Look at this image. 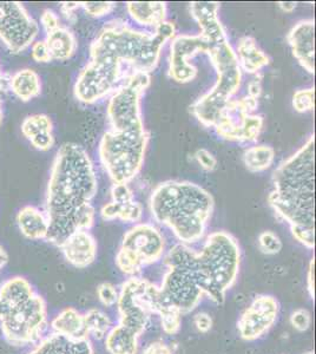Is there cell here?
<instances>
[{
    "instance_id": "23",
    "label": "cell",
    "mask_w": 316,
    "mask_h": 354,
    "mask_svg": "<svg viewBox=\"0 0 316 354\" xmlns=\"http://www.w3.org/2000/svg\"><path fill=\"white\" fill-rule=\"evenodd\" d=\"M127 10L137 24L154 28L167 21L168 13L167 4L162 1H129Z\"/></svg>"
},
{
    "instance_id": "18",
    "label": "cell",
    "mask_w": 316,
    "mask_h": 354,
    "mask_svg": "<svg viewBox=\"0 0 316 354\" xmlns=\"http://www.w3.org/2000/svg\"><path fill=\"white\" fill-rule=\"evenodd\" d=\"M51 333L58 334L71 340H88L84 314L73 307L60 310L50 322Z\"/></svg>"
},
{
    "instance_id": "45",
    "label": "cell",
    "mask_w": 316,
    "mask_h": 354,
    "mask_svg": "<svg viewBox=\"0 0 316 354\" xmlns=\"http://www.w3.org/2000/svg\"><path fill=\"white\" fill-rule=\"evenodd\" d=\"M307 290L310 298L315 297V259L313 258L309 263L308 274H307Z\"/></svg>"
},
{
    "instance_id": "47",
    "label": "cell",
    "mask_w": 316,
    "mask_h": 354,
    "mask_svg": "<svg viewBox=\"0 0 316 354\" xmlns=\"http://www.w3.org/2000/svg\"><path fill=\"white\" fill-rule=\"evenodd\" d=\"M8 252H6V250H5L4 247H3V245L0 243V272L4 270L5 267H6V265H8Z\"/></svg>"
},
{
    "instance_id": "33",
    "label": "cell",
    "mask_w": 316,
    "mask_h": 354,
    "mask_svg": "<svg viewBox=\"0 0 316 354\" xmlns=\"http://www.w3.org/2000/svg\"><path fill=\"white\" fill-rule=\"evenodd\" d=\"M143 218V207L140 202L132 201L127 205H120L118 220L127 223H137Z\"/></svg>"
},
{
    "instance_id": "14",
    "label": "cell",
    "mask_w": 316,
    "mask_h": 354,
    "mask_svg": "<svg viewBox=\"0 0 316 354\" xmlns=\"http://www.w3.org/2000/svg\"><path fill=\"white\" fill-rule=\"evenodd\" d=\"M209 43L203 35H180L175 36L170 44L169 56V76L180 84L190 83L196 78V66L192 59L197 55L208 53Z\"/></svg>"
},
{
    "instance_id": "15",
    "label": "cell",
    "mask_w": 316,
    "mask_h": 354,
    "mask_svg": "<svg viewBox=\"0 0 316 354\" xmlns=\"http://www.w3.org/2000/svg\"><path fill=\"white\" fill-rule=\"evenodd\" d=\"M280 305L272 295H259L237 322L241 338L254 342L262 338L277 322Z\"/></svg>"
},
{
    "instance_id": "49",
    "label": "cell",
    "mask_w": 316,
    "mask_h": 354,
    "mask_svg": "<svg viewBox=\"0 0 316 354\" xmlns=\"http://www.w3.org/2000/svg\"><path fill=\"white\" fill-rule=\"evenodd\" d=\"M6 83L8 84V81H5L4 77H3V75H1V71H0V93H3V90H5V85H6Z\"/></svg>"
},
{
    "instance_id": "46",
    "label": "cell",
    "mask_w": 316,
    "mask_h": 354,
    "mask_svg": "<svg viewBox=\"0 0 316 354\" xmlns=\"http://www.w3.org/2000/svg\"><path fill=\"white\" fill-rule=\"evenodd\" d=\"M80 8V3H63L62 4V11L64 13L65 16L70 17L73 15V11L77 8Z\"/></svg>"
},
{
    "instance_id": "1",
    "label": "cell",
    "mask_w": 316,
    "mask_h": 354,
    "mask_svg": "<svg viewBox=\"0 0 316 354\" xmlns=\"http://www.w3.org/2000/svg\"><path fill=\"white\" fill-rule=\"evenodd\" d=\"M163 37L112 19L90 46V61L77 77L73 93L78 101L93 104L113 93L130 75L150 73L160 62Z\"/></svg>"
},
{
    "instance_id": "8",
    "label": "cell",
    "mask_w": 316,
    "mask_h": 354,
    "mask_svg": "<svg viewBox=\"0 0 316 354\" xmlns=\"http://www.w3.org/2000/svg\"><path fill=\"white\" fill-rule=\"evenodd\" d=\"M168 305L170 304L165 300L160 286L147 279L132 277L125 280L118 290V324L140 337L147 330L152 315H158Z\"/></svg>"
},
{
    "instance_id": "29",
    "label": "cell",
    "mask_w": 316,
    "mask_h": 354,
    "mask_svg": "<svg viewBox=\"0 0 316 354\" xmlns=\"http://www.w3.org/2000/svg\"><path fill=\"white\" fill-rule=\"evenodd\" d=\"M53 124L51 118L44 113H36L25 118L21 123V133L28 141L39 133H53Z\"/></svg>"
},
{
    "instance_id": "34",
    "label": "cell",
    "mask_w": 316,
    "mask_h": 354,
    "mask_svg": "<svg viewBox=\"0 0 316 354\" xmlns=\"http://www.w3.org/2000/svg\"><path fill=\"white\" fill-rule=\"evenodd\" d=\"M116 4L111 1H84L80 3V8H84L85 12L93 18L108 16L113 11Z\"/></svg>"
},
{
    "instance_id": "26",
    "label": "cell",
    "mask_w": 316,
    "mask_h": 354,
    "mask_svg": "<svg viewBox=\"0 0 316 354\" xmlns=\"http://www.w3.org/2000/svg\"><path fill=\"white\" fill-rule=\"evenodd\" d=\"M138 335L122 325L112 326L104 339L109 354L138 353Z\"/></svg>"
},
{
    "instance_id": "40",
    "label": "cell",
    "mask_w": 316,
    "mask_h": 354,
    "mask_svg": "<svg viewBox=\"0 0 316 354\" xmlns=\"http://www.w3.org/2000/svg\"><path fill=\"white\" fill-rule=\"evenodd\" d=\"M40 23L44 28L45 32L50 33L55 31L56 28H59V17L53 10H45L41 17H40Z\"/></svg>"
},
{
    "instance_id": "9",
    "label": "cell",
    "mask_w": 316,
    "mask_h": 354,
    "mask_svg": "<svg viewBox=\"0 0 316 354\" xmlns=\"http://www.w3.org/2000/svg\"><path fill=\"white\" fill-rule=\"evenodd\" d=\"M165 253V236L156 225L136 223L124 234L115 261L122 273L132 278L147 266L162 260Z\"/></svg>"
},
{
    "instance_id": "12",
    "label": "cell",
    "mask_w": 316,
    "mask_h": 354,
    "mask_svg": "<svg viewBox=\"0 0 316 354\" xmlns=\"http://www.w3.org/2000/svg\"><path fill=\"white\" fill-rule=\"evenodd\" d=\"M39 25L23 4L0 1V39L13 53L25 51L35 43Z\"/></svg>"
},
{
    "instance_id": "52",
    "label": "cell",
    "mask_w": 316,
    "mask_h": 354,
    "mask_svg": "<svg viewBox=\"0 0 316 354\" xmlns=\"http://www.w3.org/2000/svg\"><path fill=\"white\" fill-rule=\"evenodd\" d=\"M306 354H314V352H308V353H306Z\"/></svg>"
},
{
    "instance_id": "25",
    "label": "cell",
    "mask_w": 316,
    "mask_h": 354,
    "mask_svg": "<svg viewBox=\"0 0 316 354\" xmlns=\"http://www.w3.org/2000/svg\"><path fill=\"white\" fill-rule=\"evenodd\" d=\"M8 86L20 101L28 102L39 96L41 93V82L38 73L32 68H21L10 80Z\"/></svg>"
},
{
    "instance_id": "39",
    "label": "cell",
    "mask_w": 316,
    "mask_h": 354,
    "mask_svg": "<svg viewBox=\"0 0 316 354\" xmlns=\"http://www.w3.org/2000/svg\"><path fill=\"white\" fill-rule=\"evenodd\" d=\"M195 158L198 162V165L205 170V171H212L216 168L217 161L215 156L207 149H198L195 153Z\"/></svg>"
},
{
    "instance_id": "4",
    "label": "cell",
    "mask_w": 316,
    "mask_h": 354,
    "mask_svg": "<svg viewBox=\"0 0 316 354\" xmlns=\"http://www.w3.org/2000/svg\"><path fill=\"white\" fill-rule=\"evenodd\" d=\"M220 4L214 1H194L190 13L209 43L208 55L216 71V83L208 93L190 106L192 115L207 128L215 127L224 106L239 93L243 73L236 53L219 17Z\"/></svg>"
},
{
    "instance_id": "38",
    "label": "cell",
    "mask_w": 316,
    "mask_h": 354,
    "mask_svg": "<svg viewBox=\"0 0 316 354\" xmlns=\"http://www.w3.org/2000/svg\"><path fill=\"white\" fill-rule=\"evenodd\" d=\"M31 55L37 63H48V62L53 61L45 41H35L31 45Z\"/></svg>"
},
{
    "instance_id": "19",
    "label": "cell",
    "mask_w": 316,
    "mask_h": 354,
    "mask_svg": "<svg viewBox=\"0 0 316 354\" xmlns=\"http://www.w3.org/2000/svg\"><path fill=\"white\" fill-rule=\"evenodd\" d=\"M28 354H93L90 340H71L51 333L41 339Z\"/></svg>"
},
{
    "instance_id": "2",
    "label": "cell",
    "mask_w": 316,
    "mask_h": 354,
    "mask_svg": "<svg viewBox=\"0 0 316 354\" xmlns=\"http://www.w3.org/2000/svg\"><path fill=\"white\" fill-rule=\"evenodd\" d=\"M97 190L96 171L86 150L76 143H64L53 160L46 189V241L60 247L75 232L93 228Z\"/></svg>"
},
{
    "instance_id": "16",
    "label": "cell",
    "mask_w": 316,
    "mask_h": 354,
    "mask_svg": "<svg viewBox=\"0 0 316 354\" xmlns=\"http://www.w3.org/2000/svg\"><path fill=\"white\" fill-rule=\"evenodd\" d=\"M289 45L299 64L307 73H315V21L304 19L289 31Z\"/></svg>"
},
{
    "instance_id": "35",
    "label": "cell",
    "mask_w": 316,
    "mask_h": 354,
    "mask_svg": "<svg viewBox=\"0 0 316 354\" xmlns=\"http://www.w3.org/2000/svg\"><path fill=\"white\" fill-rule=\"evenodd\" d=\"M97 297L105 307H113L118 301V290L110 282H103L97 288Z\"/></svg>"
},
{
    "instance_id": "7",
    "label": "cell",
    "mask_w": 316,
    "mask_h": 354,
    "mask_svg": "<svg viewBox=\"0 0 316 354\" xmlns=\"http://www.w3.org/2000/svg\"><path fill=\"white\" fill-rule=\"evenodd\" d=\"M214 205L208 190L189 181L162 182L150 196L154 220L168 227L180 243L188 245L205 238Z\"/></svg>"
},
{
    "instance_id": "24",
    "label": "cell",
    "mask_w": 316,
    "mask_h": 354,
    "mask_svg": "<svg viewBox=\"0 0 316 354\" xmlns=\"http://www.w3.org/2000/svg\"><path fill=\"white\" fill-rule=\"evenodd\" d=\"M45 43L48 45L51 58L55 61H68L76 53L78 48L73 31L64 26H59L53 32L46 33Z\"/></svg>"
},
{
    "instance_id": "11",
    "label": "cell",
    "mask_w": 316,
    "mask_h": 354,
    "mask_svg": "<svg viewBox=\"0 0 316 354\" xmlns=\"http://www.w3.org/2000/svg\"><path fill=\"white\" fill-rule=\"evenodd\" d=\"M257 106L259 100L248 95L230 100L214 127L217 135L225 141H257L263 128V117L252 113Z\"/></svg>"
},
{
    "instance_id": "31",
    "label": "cell",
    "mask_w": 316,
    "mask_h": 354,
    "mask_svg": "<svg viewBox=\"0 0 316 354\" xmlns=\"http://www.w3.org/2000/svg\"><path fill=\"white\" fill-rule=\"evenodd\" d=\"M315 106V91L314 88H301L292 96V108L300 113L313 111Z\"/></svg>"
},
{
    "instance_id": "48",
    "label": "cell",
    "mask_w": 316,
    "mask_h": 354,
    "mask_svg": "<svg viewBox=\"0 0 316 354\" xmlns=\"http://www.w3.org/2000/svg\"><path fill=\"white\" fill-rule=\"evenodd\" d=\"M279 6H280L281 10H282L284 12L290 13L297 8V3H292V1H281V3H279Z\"/></svg>"
},
{
    "instance_id": "3",
    "label": "cell",
    "mask_w": 316,
    "mask_h": 354,
    "mask_svg": "<svg viewBox=\"0 0 316 354\" xmlns=\"http://www.w3.org/2000/svg\"><path fill=\"white\" fill-rule=\"evenodd\" d=\"M150 84V73H132L109 100V130L100 140L98 151L100 163L113 183H129L145 165L149 133L140 101Z\"/></svg>"
},
{
    "instance_id": "51",
    "label": "cell",
    "mask_w": 316,
    "mask_h": 354,
    "mask_svg": "<svg viewBox=\"0 0 316 354\" xmlns=\"http://www.w3.org/2000/svg\"><path fill=\"white\" fill-rule=\"evenodd\" d=\"M1 121H3V109H1V100H0V124Z\"/></svg>"
},
{
    "instance_id": "22",
    "label": "cell",
    "mask_w": 316,
    "mask_h": 354,
    "mask_svg": "<svg viewBox=\"0 0 316 354\" xmlns=\"http://www.w3.org/2000/svg\"><path fill=\"white\" fill-rule=\"evenodd\" d=\"M36 294L32 283L19 275L6 279L0 285V301L8 310L28 302Z\"/></svg>"
},
{
    "instance_id": "6",
    "label": "cell",
    "mask_w": 316,
    "mask_h": 354,
    "mask_svg": "<svg viewBox=\"0 0 316 354\" xmlns=\"http://www.w3.org/2000/svg\"><path fill=\"white\" fill-rule=\"evenodd\" d=\"M163 260L183 266L200 285L203 294L217 305H222L225 294L236 282L241 250L232 234L221 230L209 234L200 250L177 243Z\"/></svg>"
},
{
    "instance_id": "17",
    "label": "cell",
    "mask_w": 316,
    "mask_h": 354,
    "mask_svg": "<svg viewBox=\"0 0 316 354\" xmlns=\"http://www.w3.org/2000/svg\"><path fill=\"white\" fill-rule=\"evenodd\" d=\"M70 265L83 270L93 265L97 258V241L89 230L71 234L59 247Z\"/></svg>"
},
{
    "instance_id": "10",
    "label": "cell",
    "mask_w": 316,
    "mask_h": 354,
    "mask_svg": "<svg viewBox=\"0 0 316 354\" xmlns=\"http://www.w3.org/2000/svg\"><path fill=\"white\" fill-rule=\"evenodd\" d=\"M48 326V305L38 293L23 305L8 310L0 320L3 338L15 347L35 346L44 338Z\"/></svg>"
},
{
    "instance_id": "41",
    "label": "cell",
    "mask_w": 316,
    "mask_h": 354,
    "mask_svg": "<svg viewBox=\"0 0 316 354\" xmlns=\"http://www.w3.org/2000/svg\"><path fill=\"white\" fill-rule=\"evenodd\" d=\"M31 145L36 148L37 150L40 151H46L53 148L55 145V137L53 133H39L37 136L32 137L31 140Z\"/></svg>"
},
{
    "instance_id": "36",
    "label": "cell",
    "mask_w": 316,
    "mask_h": 354,
    "mask_svg": "<svg viewBox=\"0 0 316 354\" xmlns=\"http://www.w3.org/2000/svg\"><path fill=\"white\" fill-rule=\"evenodd\" d=\"M111 198L112 202L120 205L135 201L133 193L128 183H113L111 188Z\"/></svg>"
},
{
    "instance_id": "32",
    "label": "cell",
    "mask_w": 316,
    "mask_h": 354,
    "mask_svg": "<svg viewBox=\"0 0 316 354\" xmlns=\"http://www.w3.org/2000/svg\"><path fill=\"white\" fill-rule=\"evenodd\" d=\"M259 245L262 253L274 255V254L280 253L282 250V241L277 236V234L272 233L270 230L263 232L259 236Z\"/></svg>"
},
{
    "instance_id": "37",
    "label": "cell",
    "mask_w": 316,
    "mask_h": 354,
    "mask_svg": "<svg viewBox=\"0 0 316 354\" xmlns=\"http://www.w3.org/2000/svg\"><path fill=\"white\" fill-rule=\"evenodd\" d=\"M290 325L294 330L306 332L312 325V314L304 308L294 310L290 315Z\"/></svg>"
},
{
    "instance_id": "28",
    "label": "cell",
    "mask_w": 316,
    "mask_h": 354,
    "mask_svg": "<svg viewBox=\"0 0 316 354\" xmlns=\"http://www.w3.org/2000/svg\"><path fill=\"white\" fill-rule=\"evenodd\" d=\"M85 326L88 330L89 338L103 340L112 328V322L108 314L98 308H91L84 313Z\"/></svg>"
},
{
    "instance_id": "13",
    "label": "cell",
    "mask_w": 316,
    "mask_h": 354,
    "mask_svg": "<svg viewBox=\"0 0 316 354\" xmlns=\"http://www.w3.org/2000/svg\"><path fill=\"white\" fill-rule=\"evenodd\" d=\"M167 267L160 292L171 306L180 310L182 315L195 310L202 298L203 290L192 274L185 267L176 263H165Z\"/></svg>"
},
{
    "instance_id": "42",
    "label": "cell",
    "mask_w": 316,
    "mask_h": 354,
    "mask_svg": "<svg viewBox=\"0 0 316 354\" xmlns=\"http://www.w3.org/2000/svg\"><path fill=\"white\" fill-rule=\"evenodd\" d=\"M194 325L201 333H208L212 328V319L208 313L201 312L194 317Z\"/></svg>"
},
{
    "instance_id": "44",
    "label": "cell",
    "mask_w": 316,
    "mask_h": 354,
    "mask_svg": "<svg viewBox=\"0 0 316 354\" xmlns=\"http://www.w3.org/2000/svg\"><path fill=\"white\" fill-rule=\"evenodd\" d=\"M262 80H263V76L261 73H257L252 81L249 82L248 93H247L248 96L252 97L255 100L260 98L261 93H262Z\"/></svg>"
},
{
    "instance_id": "27",
    "label": "cell",
    "mask_w": 316,
    "mask_h": 354,
    "mask_svg": "<svg viewBox=\"0 0 316 354\" xmlns=\"http://www.w3.org/2000/svg\"><path fill=\"white\" fill-rule=\"evenodd\" d=\"M274 160L275 150L270 145H254L245 150L243 153L244 165L252 173H261L269 169Z\"/></svg>"
},
{
    "instance_id": "43",
    "label": "cell",
    "mask_w": 316,
    "mask_h": 354,
    "mask_svg": "<svg viewBox=\"0 0 316 354\" xmlns=\"http://www.w3.org/2000/svg\"><path fill=\"white\" fill-rule=\"evenodd\" d=\"M120 205H117L115 202H110L106 205L102 207L100 209V216L104 221H113L118 218V214H120Z\"/></svg>"
},
{
    "instance_id": "5",
    "label": "cell",
    "mask_w": 316,
    "mask_h": 354,
    "mask_svg": "<svg viewBox=\"0 0 316 354\" xmlns=\"http://www.w3.org/2000/svg\"><path fill=\"white\" fill-rule=\"evenodd\" d=\"M269 205L290 232L315 230V136L272 174Z\"/></svg>"
},
{
    "instance_id": "20",
    "label": "cell",
    "mask_w": 316,
    "mask_h": 354,
    "mask_svg": "<svg viewBox=\"0 0 316 354\" xmlns=\"http://www.w3.org/2000/svg\"><path fill=\"white\" fill-rule=\"evenodd\" d=\"M235 53L242 73L244 71L249 75L260 73L261 70L270 63L268 55L259 46L254 37L244 36L240 38Z\"/></svg>"
},
{
    "instance_id": "50",
    "label": "cell",
    "mask_w": 316,
    "mask_h": 354,
    "mask_svg": "<svg viewBox=\"0 0 316 354\" xmlns=\"http://www.w3.org/2000/svg\"><path fill=\"white\" fill-rule=\"evenodd\" d=\"M6 312H8V310L5 308L4 305H3V304H1V301H0V320L4 318V315L5 314H6Z\"/></svg>"
},
{
    "instance_id": "21",
    "label": "cell",
    "mask_w": 316,
    "mask_h": 354,
    "mask_svg": "<svg viewBox=\"0 0 316 354\" xmlns=\"http://www.w3.org/2000/svg\"><path fill=\"white\" fill-rule=\"evenodd\" d=\"M20 233L28 240H46L48 220L46 214L33 205H25L17 214Z\"/></svg>"
},
{
    "instance_id": "30",
    "label": "cell",
    "mask_w": 316,
    "mask_h": 354,
    "mask_svg": "<svg viewBox=\"0 0 316 354\" xmlns=\"http://www.w3.org/2000/svg\"><path fill=\"white\" fill-rule=\"evenodd\" d=\"M160 319V326L165 330V333L169 335L178 333L182 326V313L175 307L169 305L158 313Z\"/></svg>"
}]
</instances>
